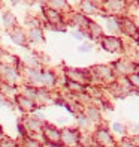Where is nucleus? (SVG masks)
<instances>
[{
    "label": "nucleus",
    "mask_w": 139,
    "mask_h": 147,
    "mask_svg": "<svg viewBox=\"0 0 139 147\" xmlns=\"http://www.w3.org/2000/svg\"><path fill=\"white\" fill-rule=\"evenodd\" d=\"M36 2H39V3L43 5V3H48V0H36Z\"/></svg>",
    "instance_id": "nucleus-33"
},
{
    "label": "nucleus",
    "mask_w": 139,
    "mask_h": 147,
    "mask_svg": "<svg viewBox=\"0 0 139 147\" xmlns=\"http://www.w3.org/2000/svg\"><path fill=\"white\" fill-rule=\"evenodd\" d=\"M17 104L19 105V108H21L23 111H31L33 108H35V102H33V99L25 98L24 95L17 96Z\"/></svg>",
    "instance_id": "nucleus-7"
},
{
    "label": "nucleus",
    "mask_w": 139,
    "mask_h": 147,
    "mask_svg": "<svg viewBox=\"0 0 139 147\" xmlns=\"http://www.w3.org/2000/svg\"><path fill=\"white\" fill-rule=\"evenodd\" d=\"M0 74H2L3 80L8 84H15V81L18 80V72H17L15 68H12V66H2Z\"/></svg>",
    "instance_id": "nucleus-2"
},
{
    "label": "nucleus",
    "mask_w": 139,
    "mask_h": 147,
    "mask_svg": "<svg viewBox=\"0 0 139 147\" xmlns=\"http://www.w3.org/2000/svg\"><path fill=\"white\" fill-rule=\"evenodd\" d=\"M129 83H130L132 86H135V87L139 89V75H138V74H133V75L129 77Z\"/></svg>",
    "instance_id": "nucleus-25"
},
{
    "label": "nucleus",
    "mask_w": 139,
    "mask_h": 147,
    "mask_svg": "<svg viewBox=\"0 0 139 147\" xmlns=\"http://www.w3.org/2000/svg\"><path fill=\"white\" fill-rule=\"evenodd\" d=\"M88 117H79V125H81V126H84V128H85V126H88Z\"/></svg>",
    "instance_id": "nucleus-29"
},
{
    "label": "nucleus",
    "mask_w": 139,
    "mask_h": 147,
    "mask_svg": "<svg viewBox=\"0 0 139 147\" xmlns=\"http://www.w3.org/2000/svg\"><path fill=\"white\" fill-rule=\"evenodd\" d=\"M91 50V47L90 45H82V47H79V51H82V53H87Z\"/></svg>",
    "instance_id": "nucleus-31"
},
{
    "label": "nucleus",
    "mask_w": 139,
    "mask_h": 147,
    "mask_svg": "<svg viewBox=\"0 0 139 147\" xmlns=\"http://www.w3.org/2000/svg\"><path fill=\"white\" fill-rule=\"evenodd\" d=\"M43 137L46 138V141H49L48 146H57L60 144V138H61V132L52 128V126H43Z\"/></svg>",
    "instance_id": "nucleus-1"
},
{
    "label": "nucleus",
    "mask_w": 139,
    "mask_h": 147,
    "mask_svg": "<svg viewBox=\"0 0 139 147\" xmlns=\"http://www.w3.org/2000/svg\"><path fill=\"white\" fill-rule=\"evenodd\" d=\"M74 20L76 21V24H79V26H88V20L85 17H82V15H75Z\"/></svg>",
    "instance_id": "nucleus-23"
},
{
    "label": "nucleus",
    "mask_w": 139,
    "mask_h": 147,
    "mask_svg": "<svg viewBox=\"0 0 139 147\" xmlns=\"http://www.w3.org/2000/svg\"><path fill=\"white\" fill-rule=\"evenodd\" d=\"M106 8L111 12H120L121 8H123V3H121V0H108Z\"/></svg>",
    "instance_id": "nucleus-15"
},
{
    "label": "nucleus",
    "mask_w": 139,
    "mask_h": 147,
    "mask_svg": "<svg viewBox=\"0 0 139 147\" xmlns=\"http://www.w3.org/2000/svg\"><path fill=\"white\" fill-rule=\"evenodd\" d=\"M29 39L31 42H42L43 41V33L39 27H31L29 32Z\"/></svg>",
    "instance_id": "nucleus-10"
},
{
    "label": "nucleus",
    "mask_w": 139,
    "mask_h": 147,
    "mask_svg": "<svg viewBox=\"0 0 139 147\" xmlns=\"http://www.w3.org/2000/svg\"><path fill=\"white\" fill-rule=\"evenodd\" d=\"M75 38H76V39H82L84 35H81V32H78V33H75Z\"/></svg>",
    "instance_id": "nucleus-32"
},
{
    "label": "nucleus",
    "mask_w": 139,
    "mask_h": 147,
    "mask_svg": "<svg viewBox=\"0 0 139 147\" xmlns=\"http://www.w3.org/2000/svg\"><path fill=\"white\" fill-rule=\"evenodd\" d=\"M103 48L105 50H108V51H111V53H115V51H118L121 48V42L118 41L117 38H105L103 39Z\"/></svg>",
    "instance_id": "nucleus-6"
},
{
    "label": "nucleus",
    "mask_w": 139,
    "mask_h": 147,
    "mask_svg": "<svg viewBox=\"0 0 139 147\" xmlns=\"http://www.w3.org/2000/svg\"><path fill=\"white\" fill-rule=\"evenodd\" d=\"M0 131H2V128H0Z\"/></svg>",
    "instance_id": "nucleus-36"
},
{
    "label": "nucleus",
    "mask_w": 139,
    "mask_h": 147,
    "mask_svg": "<svg viewBox=\"0 0 139 147\" xmlns=\"http://www.w3.org/2000/svg\"><path fill=\"white\" fill-rule=\"evenodd\" d=\"M121 26H123V30L127 33V35H136V33H138V30H136V27H135V24L132 23V21H129V20H124Z\"/></svg>",
    "instance_id": "nucleus-18"
},
{
    "label": "nucleus",
    "mask_w": 139,
    "mask_h": 147,
    "mask_svg": "<svg viewBox=\"0 0 139 147\" xmlns=\"http://www.w3.org/2000/svg\"><path fill=\"white\" fill-rule=\"evenodd\" d=\"M3 26L6 29L15 27V17L11 14V12H5L3 14Z\"/></svg>",
    "instance_id": "nucleus-16"
},
{
    "label": "nucleus",
    "mask_w": 139,
    "mask_h": 147,
    "mask_svg": "<svg viewBox=\"0 0 139 147\" xmlns=\"http://www.w3.org/2000/svg\"><path fill=\"white\" fill-rule=\"evenodd\" d=\"M67 77L69 80H72V81H76L79 84H85L88 81L87 78V74L82 72V71H78V69H69L67 71Z\"/></svg>",
    "instance_id": "nucleus-5"
},
{
    "label": "nucleus",
    "mask_w": 139,
    "mask_h": 147,
    "mask_svg": "<svg viewBox=\"0 0 139 147\" xmlns=\"http://www.w3.org/2000/svg\"><path fill=\"white\" fill-rule=\"evenodd\" d=\"M67 87L70 89V90H74V92H82L84 90V87H82V84H79V83H76V81H69V84H67Z\"/></svg>",
    "instance_id": "nucleus-20"
},
{
    "label": "nucleus",
    "mask_w": 139,
    "mask_h": 147,
    "mask_svg": "<svg viewBox=\"0 0 139 147\" xmlns=\"http://www.w3.org/2000/svg\"><path fill=\"white\" fill-rule=\"evenodd\" d=\"M11 39L17 45H24L25 44V35L23 33V30H19V29H15L14 32H11Z\"/></svg>",
    "instance_id": "nucleus-11"
},
{
    "label": "nucleus",
    "mask_w": 139,
    "mask_h": 147,
    "mask_svg": "<svg viewBox=\"0 0 139 147\" xmlns=\"http://www.w3.org/2000/svg\"><path fill=\"white\" fill-rule=\"evenodd\" d=\"M106 26H108L109 30H118L120 23H118L117 20H114V18H109V20H106Z\"/></svg>",
    "instance_id": "nucleus-21"
},
{
    "label": "nucleus",
    "mask_w": 139,
    "mask_h": 147,
    "mask_svg": "<svg viewBox=\"0 0 139 147\" xmlns=\"http://www.w3.org/2000/svg\"><path fill=\"white\" fill-rule=\"evenodd\" d=\"M112 128H114V131L118 132V134H124V132H126V128H124L121 123H114V126H112Z\"/></svg>",
    "instance_id": "nucleus-26"
},
{
    "label": "nucleus",
    "mask_w": 139,
    "mask_h": 147,
    "mask_svg": "<svg viewBox=\"0 0 139 147\" xmlns=\"http://www.w3.org/2000/svg\"><path fill=\"white\" fill-rule=\"evenodd\" d=\"M27 129L33 131V132H39L42 129V123H41V119L37 117H31L27 120Z\"/></svg>",
    "instance_id": "nucleus-12"
},
{
    "label": "nucleus",
    "mask_w": 139,
    "mask_h": 147,
    "mask_svg": "<svg viewBox=\"0 0 139 147\" xmlns=\"http://www.w3.org/2000/svg\"><path fill=\"white\" fill-rule=\"evenodd\" d=\"M42 81H43V86H54V83H55L54 74L49 72V71L42 72Z\"/></svg>",
    "instance_id": "nucleus-17"
},
{
    "label": "nucleus",
    "mask_w": 139,
    "mask_h": 147,
    "mask_svg": "<svg viewBox=\"0 0 139 147\" xmlns=\"http://www.w3.org/2000/svg\"><path fill=\"white\" fill-rule=\"evenodd\" d=\"M25 62H27L30 66H31V68H35V66H37V62H36V59H33L31 56H29L27 57V60H25Z\"/></svg>",
    "instance_id": "nucleus-28"
},
{
    "label": "nucleus",
    "mask_w": 139,
    "mask_h": 147,
    "mask_svg": "<svg viewBox=\"0 0 139 147\" xmlns=\"http://www.w3.org/2000/svg\"><path fill=\"white\" fill-rule=\"evenodd\" d=\"M18 2H19V0H12V3H14V5H17Z\"/></svg>",
    "instance_id": "nucleus-34"
},
{
    "label": "nucleus",
    "mask_w": 139,
    "mask_h": 147,
    "mask_svg": "<svg viewBox=\"0 0 139 147\" xmlns=\"http://www.w3.org/2000/svg\"><path fill=\"white\" fill-rule=\"evenodd\" d=\"M87 117H88L90 120H99V111L94 110V108H90V110L87 111Z\"/></svg>",
    "instance_id": "nucleus-24"
},
{
    "label": "nucleus",
    "mask_w": 139,
    "mask_h": 147,
    "mask_svg": "<svg viewBox=\"0 0 139 147\" xmlns=\"http://www.w3.org/2000/svg\"><path fill=\"white\" fill-rule=\"evenodd\" d=\"M60 141H61L63 144H67V146L76 144V141H78V132H76V131H70V129H64V131L61 132Z\"/></svg>",
    "instance_id": "nucleus-3"
},
{
    "label": "nucleus",
    "mask_w": 139,
    "mask_h": 147,
    "mask_svg": "<svg viewBox=\"0 0 139 147\" xmlns=\"http://www.w3.org/2000/svg\"><path fill=\"white\" fill-rule=\"evenodd\" d=\"M96 141L103 146H112V138L105 129H99L96 132Z\"/></svg>",
    "instance_id": "nucleus-9"
},
{
    "label": "nucleus",
    "mask_w": 139,
    "mask_h": 147,
    "mask_svg": "<svg viewBox=\"0 0 139 147\" xmlns=\"http://www.w3.org/2000/svg\"><path fill=\"white\" fill-rule=\"evenodd\" d=\"M81 8H82V11L85 12V14H94L96 12V5H93L90 0H84V2L81 3Z\"/></svg>",
    "instance_id": "nucleus-19"
},
{
    "label": "nucleus",
    "mask_w": 139,
    "mask_h": 147,
    "mask_svg": "<svg viewBox=\"0 0 139 147\" xmlns=\"http://www.w3.org/2000/svg\"><path fill=\"white\" fill-rule=\"evenodd\" d=\"M0 146H15V143L12 141V140H9V138L3 137L2 140H0Z\"/></svg>",
    "instance_id": "nucleus-27"
},
{
    "label": "nucleus",
    "mask_w": 139,
    "mask_h": 147,
    "mask_svg": "<svg viewBox=\"0 0 139 147\" xmlns=\"http://www.w3.org/2000/svg\"><path fill=\"white\" fill-rule=\"evenodd\" d=\"M43 15L46 18V21H49L51 24H60L61 23V15L60 12L52 9V8H45L43 9Z\"/></svg>",
    "instance_id": "nucleus-4"
},
{
    "label": "nucleus",
    "mask_w": 139,
    "mask_h": 147,
    "mask_svg": "<svg viewBox=\"0 0 139 147\" xmlns=\"http://www.w3.org/2000/svg\"><path fill=\"white\" fill-rule=\"evenodd\" d=\"M94 71H96V74H97V75L100 77L102 80H109V78H112V72H111L109 68H106V66H97V68H94Z\"/></svg>",
    "instance_id": "nucleus-13"
},
{
    "label": "nucleus",
    "mask_w": 139,
    "mask_h": 147,
    "mask_svg": "<svg viewBox=\"0 0 139 147\" xmlns=\"http://www.w3.org/2000/svg\"><path fill=\"white\" fill-rule=\"evenodd\" d=\"M136 56H138V57H139V50H138V51H136Z\"/></svg>",
    "instance_id": "nucleus-35"
},
{
    "label": "nucleus",
    "mask_w": 139,
    "mask_h": 147,
    "mask_svg": "<svg viewBox=\"0 0 139 147\" xmlns=\"http://www.w3.org/2000/svg\"><path fill=\"white\" fill-rule=\"evenodd\" d=\"M49 8L55 9V11H66L67 9V3L66 0H48Z\"/></svg>",
    "instance_id": "nucleus-14"
},
{
    "label": "nucleus",
    "mask_w": 139,
    "mask_h": 147,
    "mask_svg": "<svg viewBox=\"0 0 139 147\" xmlns=\"http://www.w3.org/2000/svg\"><path fill=\"white\" fill-rule=\"evenodd\" d=\"M88 27L91 29L93 35H96V36H100L102 35V30H100V27H99L96 23H88Z\"/></svg>",
    "instance_id": "nucleus-22"
},
{
    "label": "nucleus",
    "mask_w": 139,
    "mask_h": 147,
    "mask_svg": "<svg viewBox=\"0 0 139 147\" xmlns=\"http://www.w3.org/2000/svg\"><path fill=\"white\" fill-rule=\"evenodd\" d=\"M24 146H30V147H37V146H41L39 143H36V141H33V140H27V143H24Z\"/></svg>",
    "instance_id": "nucleus-30"
},
{
    "label": "nucleus",
    "mask_w": 139,
    "mask_h": 147,
    "mask_svg": "<svg viewBox=\"0 0 139 147\" xmlns=\"http://www.w3.org/2000/svg\"><path fill=\"white\" fill-rule=\"evenodd\" d=\"M29 81H30V86H43V81H42V72H39L37 69L31 68L29 71Z\"/></svg>",
    "instance_id": "nucleus-8"
}]
</instances>
